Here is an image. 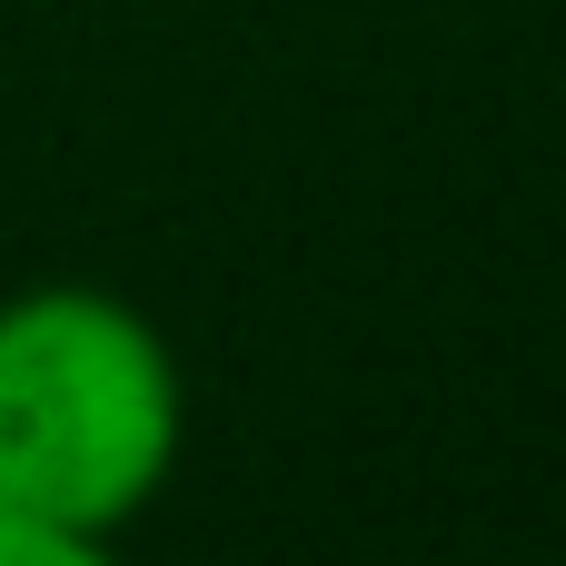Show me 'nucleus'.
<instances>
[{"mask_svg": "<svg viewBox=\"0 0 566 566\" xmlns=\"http://www.w3.org/2000/svg\"><path fill=\"white\" fill-rule=\"evenodd\" d=\"M179 458V368L159 328L99 289H30L0 308V507L60 527H129Z\"/></svg>", "mask_w": 566, "mask_h": 566, "instance_id": "nucleus-1", "label": "nucleus"}, {"mask_svg": "<svg viewBox=\"0 0 566 566\" xmlns=\"http://www.w3.org/2000/svg\"><path fill=\"white\" fill-rule=\"evenodd\" d=\"M0 566H119L99 527H60V517H10L0 507Z\"/></svg>", "mask_w": 566, "mask_h": 566, "instance_id": "nucleus-2", "label": "nucleus"}]
</instances>
